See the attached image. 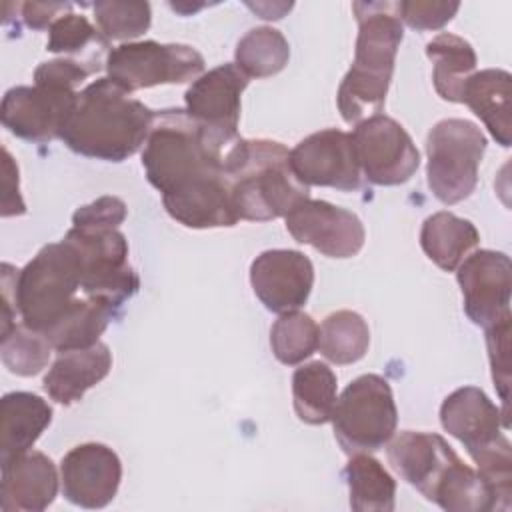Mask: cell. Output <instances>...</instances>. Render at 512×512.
Instances as JSON below:
<instances>
[{
	"mask_svg": "<svg viewBox=\"0 0 512 512\" xmlns=\"http://www.w3.org/2000/svg\"><path fill=\"white\" fill-rule=\"evenodd\" d=\"M226 152L186 110L156 112L142 166L176 222L204 230L228 228L240 220L224 172Z\"/></svg>",
	"mask_w": 512,
	"mask_h": 512,
	"instance_id": "6da1fadb",
	"label": "cell"
},
{
	"mask_svg": "<svg viewBox=\"0 0 512 512\" xmlns=\"http://www.w3.org/2000/svg\"><path fill=\"white\" fill-rule=\"evenodd\" d=\"M154 116L106 76L78 92L58 138L80 156L122 162L146 144Z\"/></svg>",
	"mask_w": 512,
	"mask_h": 512,
	"instance_id": "7a4b0ae2",
	"label": "cell"
},
{
	"mask_svg": "<svg viewBox=\"0 0 512 512\" xmlns=\"http://www.w3.org/2000/svg\"><path fill=\"white\" fill-rule=\"evenodd\" d=\"M386 454L396 474L442 510H498V502L478 470L466 466L440 434L404 430L388 444Z\"/></svg>",
	"mask_w": 512,
	"mask_h": 512,
	"instance_id": "3957f363",
	"label": "cell"
},
{
	"mask_svg": "<svg viewBox=\"0 0 512 512\" xmlns=\"http://www.w3.org/2000/svg\"><path fill=\"white\" fill-rule=\"evenodd\" d=\"M352 10L358 20L354 62L338 88L336 102L344 122L356 126L380 114L384 106L404 28L398 2H354Z\"/></svg>",
	"mask_w": 512,
	"mask_h": 512,
	"instance_id": "277c9868",
	"label": "cell"
},
{
	"mask_svg": "<svg viewBox=\"0 0 512 512\" xmlns=\"http://www.w3.org/2000/svg\"><path fill=\"white\" fill-rule=\"evenodd\" d=\"M224 172L242 220H276L310 198L290 166V150L274 140L238 138L224 156Z\"/></svg>",
	"mask_w": 512,
	"mask_h": 512,
	"instance_id": "5b68a950",
	"label": "cell"
},
{
	"mask_svg": "<svg viewBox=\"0 0 512 512\" xmlns=\"http://www.w3.org/2000/svg\"><path fill=\"white\" fill-rule=\"evenodd\" d=\"M82 290V268L74 248L62 240L46 244L18 270L16 306L22 324L44 334L76 302Z\"/></svg>",
	"mask_w": 512,
	"mask_h": 512,
	"instance_id": "8992f818",
	"label": "cell"
},
{
	"mask_svg": "<svg viewBox=\"0 0 512 512\" xmlns=\"http://www.w3.org/2000/svg\"><path fill=\"white\" fill-rule=\"evenodd\" d=\"M330 420L334 436L348 456L370 454L386 446L398 422L388 380L378 374H362L352 380L336 398Z\"/></svg>",
	"mask_w": 512,
	"mask_h": 512,
	"instance_id": "52a82bcc",
	"label": "cell"
},
{
	"mask_svg": "<svg viewBox=\"0 0 512 512\" xmlns=\"http://www.w3.org/2000/svg\"><path fill=\"white\" fill-rule=\"evenodd\" d=\"M484 132L470 120L446 118L426 138L428 188L444 204H458L478 184V168L486 152Z\"/></svg>",
	"mask_w": 512,
	"mask_h": 512,
	"instance_id": "ba28073f",
	"label": "cell"
},
{
	"mask_svg": "<svg viewBox=\"0 0 512 512\" xmlns=\"http://www.w3.org/2000/svg\"><path fill=\"white\" fill-rule=\"evenodd\" d=\"M64 240L78 254L84 296L120 310L138 292L140 278L128 262V240L118 228L72 226Z\"/></svg>",
	"mask_w": 512,
	"mask_h": 512,
	"instance_id": "9c48e42d",
	"label": "cell"
},
{
	"mask_svg": "<svg viewBox=\"0 0 512 512\" xmlns=\"http://www.w3.org/2000/svg\"><path fill=\"white\" fill-rule=\"evenodd\" d=\"M106 72L114 84L132 94L158 84L194 82L204 72V58L186 44L128 42L106 54Z\"/></svg>",
	"mask_w": 512,
	"mask_h": 512,
	"instance_id": "30bf717a",
	"label": "cell"
},
{
	"mask_svg": "<svg viewBox=\"0 0 512 512\" xmlns=\"http://www.w3.org/2000/svg\"><path fill=\"white\" fill-rule=\"evenodd\" d=\"M360 172L376 186L408 182L420 166V154L400 122L374 114L356 124L350 134Z\"/></svg>",
	"mask_w": 512,
	"mask_h": 512,
	"instance_id": "8fae6325",
	"label": "cell"
},
{
	"mask_svg": "<svg viewBox=\"0 0 512 512\" xmlns=\"http://www.w3.org/2000/svg\"><path fill=\"white\" fill-rule=\"evenodd\" d=\"M246 86L248 76L228 62L198 76L184 94L186 114L224 150L240 138V96Z\"/></svg>",
	"mask_w": 512,
	"mask_h": 512,
	"instance_id": "7c38bea8",
	"label": "cell"
},
{
	"mask_svg": "<svg viewBox=\"0 0 512 512\" xmlns=\"http://www.w3.org/2000/svg\"><path fill=\"white\" fill-rule=\"evenodd\" d=\"M78 92L46 84L14 86L0 106L4 128L14 136L46 144L60 136V130L76 104Z\"/></svg>",
	"mask_w": 512,
	"mask_h": 512,
	"instance_id": "4fadbf2b",
	"label": "cell"
},
{
	"mask_svg": "<svg viewBox=\"0 0 512 512\" xmlns=\"http://www.w3.org/2000/svg\"><path fill=\"white\" fill-rule=\"evenodd\" d=\"M290 166L308 188L328 186L352 192L362 184L352 136L336 128H326L300 140L290 150Z\"/></svg>",
	"mask_w": 512,
	"mask_h": 512,
	"instance_id": "5bb4252c",
	"label": "cell"
},
{
	"mask_svg": "<svg viewBox=\"0 0 512 512\" xmlns=\"http://www.w3.org/2000/svg\"><path fill=\"white\" fill-rule=\"evenodd\" d=\"M466 316L482 328L510 314L512 264L504 252L476 250L456 272Z\"/></svg>",
	"mask_w": 512,
	"mask_h": 512,
	"instance_id": "9a60e30c",
	"label": "cell"
},
{
	"mask_svg": "<svg viewBox=\"0 0 512 512\" xmlns=\"http://www.w3.org/2000/svg\"><path fill=\"white\" fill-rule=\"evenodd\" d=\"M286 230L300 244H308L330 258H352L364 246L360 218L326 200L306 198L286 216Z\"/></svg>",
	"mask_w": 512,
	"mask_h": 512,
	"instance_id": "2e32d148",
	"label": "cell"
},
{
	"mask_svg": "<svg viewBox=\"0 0 512 512\" xmlns=\"http://www.w3.org/2000/svg\"><path fill=\"white\" fill-rule=\"evenodd\" d=\"M250 284L266 310L294 312L306 304L312 292L314 266L298 250H266L250 264Z\"/></svg>",
	"mask_w": 512,
	"mask_h": 512,
	"instance_id": "e0dca14e",
	"label": "cell"
},
{
	"mask_svg": "<svg viewBox=\"0 0 512 512\" xmlns=\"http://www.w3.org/2000/svg\"><path fill=\"white\" fill-rule=\"evenodd\" d=\"M122 480V462L106 444L86 442L74 446L60 462L62 492L80 508L108 506Z\"/></svg>",
	"mask_w": 512,
	"mask_h": 512,
	"instance_id": "ac0fdd59",
	"label": "cell"
},
{
	"mask_svg": "<svg viewBox=\"0 0 512 512\" xmlns=\"http://www.w3.org/2000/svg\"><path fill=\"white\" fill-rule=\"evenodd\" d=\"M442 428L460 440L472 460L494 448L508 424L496 404L476 386H464L444 398L440 406Z\"/></svg>",
	"mask_w": 512,
	"mask_h": 512,
	"instance_id": "d6986e66",
	"label": "cell"
},
{
	"mask_svg": "<svg viewBox=\"0 0 512 512\" xmlns=\"http://www.w3.org/2000/svg\"><path fill=\"white\" fill-rule=\"evenodd\" d=\"M58 492L54 462L42 452H26L2 462L0 508L4 512H40Z\"/></svg>",
	"mask_w": 512,
	"mask_h": 512,
	"instance_id": "ffe728a7",
	"label": "cell"
},
{
	"mask_svg": "<svg viewBox=\"0 0 512 512\" xmlns=\"http://www.w3.org/2000/svg\"><path fill=\"white\" fill-rule=\"evenodd\" d=\"M112 368V352L106 344L58 352L44 376L46 394L64 406L82 400L84 392L102 382Z\"/></svg>",
	"mask_w": 512,
	"mask_h": 512,
	"instance_id": "44dd1931",
	"label": "cell"
},
{
	"mask_svg": "<svg viewBox=\"0 0 512 512\" xmlns=\"http://www.w3.org/2000/svg\"><path fill=\"white\" fill-rule=\"evenodd\" d=\"M52 422V406L32 392H8L0 402V462L26 454Z\"/></svg>",
	"mask_w": 512,
	"mask_h": 512,
	"instance_id": "7402d4cb",
	"label": "cell"
},
{
	"mask_svg": "<svg viewBox=\"0 0 512 512\" xmlns=\"http://www.w3.org/2000/svg\"><path fill=\"white\" fill-rule=\"evenodd\" d=\"M510 96L512 76L500 68L474 72L466 80L460 96V102H464L486 124L494 140L504 148L512 142Z\"/></svg>",
	"mask_w": 512,
	"mask_h": 512,
	"instance_id": "603a6c76",
	"label": "cell"
},
{
	"mask_svg": "<svg viewBox=\"0 0 512 512\" xmlns=\"http://www.w3.org/2000/svg\"><path fill=\"white\" fill-rule=\"evenodd\" d=\"M480 234L470 220L452 212L428 216L420 230V246L426 256L446 272H452L478 246Z\"/></svg>",
	"mask_w": 512,
	"mask_h": 512,
	"instance_id": "cb8c5ba5",
	"label": "cell"
},
{
	"mask_svg": "<svg viewBox=\"0 0 512 512\" xmlns=\"http://www.w3.org/2000/svg\"><path fill=\"white\" fill-rule=\"evenodd\" d=\"M116 308L98 298H76L70 310L44 332L56 352L80 350L94 346L110 320L116 316Z\"/></svg>",
	"mask_w": 512,
	"mask_h": 512,
	"instance_id": "d4e9b609",
	"label": "cell"
},
{
	"mask_svg": "<svg viewBox=\"0 0 512 512\" xmlns=\"http://www.w3.org/2000/svg\"><path fill=\"white\" fill-rule=\"evenodd\" d=\"M426 56L432 60V82L440 98L460 102L466 80L476 70V52L464 38L442 32L426 44Z\"/></svg>",
	"mask_w": 512,
	"mask_h": 512,
	"instance_id": "484cf974",
	"label": "cell"
},
{
	"mask_svg": "<svg viewBox=\"0 0 512 512\" xmlns=\"http://www.w3.org/2000/svg\"><path fill=\"white\" fill-rule=\"evenodd\" d=\"M350 492V508L356 512L394 510L396 480L370 454H352L344 468Z\"/></svg>",
	"mask_w": 512,
	"mask_h": 512,
	"instance_id": "4316f807",
	"label": "cell"
},
{
	"mask_svg": "<svg viewBox=\"0 0 512 512\" xmlns=\"http://www.w3.org/2000/svg\"><path fill=\"white\" fill-rule=\"evenodd\" d=\"M336 374L320 360L302 364L292 376V398L298 418L306 424H324L336 406Z\"/></svg>",
	"mask_w": 512,
	"mask_h": 512,
	"instance_id": "83f0119b",
	"label": "cell"
},
{
	"mask_svg": "<svg viewBox=\"0 0 512 512\" xmlns=\"http://www.w3.org/2000/svg\"><path fill=\"white\" fill-rule=\"evenodd\" d=\"M370 328L366 320L352 310H338L324 318L318 336L322 356L334 364H354L368 352Z\"/></svg>",
	"mask_w": 512,
	"mask_h": 512,
	"instance_id": "f1b7e54d",
	"label": "cell"
},
{
	"mask_svg": "<svg viewBox=\"0 0 512 512\" xmlns=\"http://www.w3.org/2000/svg\"><path fill=\"white\" fill-rule=\"evenodd\" d=\"M234 56V64L248 78H268L288 64L290 44L280 30L272 26H256L238 40Z\"/></svg>",
	"mask_w": 512,
	"mask_h": 512,
	"instance_id": "f546056e",
	"label": "cell"
},
{
	"mask_svg": "<svg viewBox=\"0 0 512 512\" xmlns=\"http://www.w3.org/2000/svg\"><path fill=\"white\" fill-rule=\"evenodd\" d=\"M108 48V38L96 30L82 14H64L48 28L46 50L66 56H82L94 70H102V56Z\"/></svg>",
	"mask_w": 512,
	"mask_h": 512,
	"instance_id": "4dcf8cb0",
	"label": "cell"
},
{
	"mask_svg": "<svg viewBox=\"0 0 512 512\" xmlns=\"http://www.w3.org/2000/svg\"><path fill=\"white\" fill-rule=\"evenodd\" d=\"M320 328L312 316L304 312H286L270 328V346L276 356L286 366H296L310 358L318 348Z\"/></svg>",
	"mask_w": 512,
	"mask_h": 512,
	"instance_id": "1f68e13d",
	"label": "cell"
},
{
	"mask_svg": "<svg viewBox=\"0 0 512 512\" xmlns=\"http://www.w3.org/2000/svg\"><path fill=\"white\" fill-rule=\"evenodd\" d=\"M2 362L16 376H36L50 360L52 344L48 338L26 324H16L10 332L0 336Z\"/></svg>",
	"mask_w": 512,
	"mask_h": 512,
	"instance_id": "d6a6232c",
	"label": "cell"
},
{
	"mask_svg": "<svg viewBox=\"0 0 512 512\" xmlns=\"http://www.w3.org/2000/svg\"><path fill=\"white\" fill-rule=\"evenodd\" d=\"M94 16L100 32L108 40H132L142 36L152 22L148 2L100 0L94 6Z\"/></svg>",
	"mask_w": 512,
	"mask_h": 512,
	"instance_id": "836d02e7",
	"label": "cell"
},
{
	"mask_svg": "<svg viewBox=\"0 0 512 512\" xmlns=\"http://www.w3.org/2000/svg\"><path fill=\"white\" fill-rule=\"evenodd\" d=\"M510 330L512 314H506L498 322L486 328L488 360L492 368V380L502 400V418L508 424V398H510Z\"/></svg>",
	"mask_w": 512,
	"mask_h": 512,
	"instance_id": "e575fe53",
	"label": "cell"
},
{
	"mask_svg": "<svg viewBox=\"0 0 512 512\" xmlns=\"http://www.w3.org/2000/svg\"><path fill=\"white\" fill-rule=\"evenodd\" d=\"M460 4L458 2H424V0H404L398 2L400 20L414 30H440L448 24Z\"/></svg>",
	"mask_w": 512,
	"mask_h": 512,
	"instance_id": "d590c367",
	"label": "cell"
},
{
	"mask_svg": "<svg viewBox=\"0 0 512 512\" xmlns=\"http://www.w3.org/2000/svg\"><path fill=\"white\" fill-rule=\"evenodd\" d=\"M88 74H94V70L80 60L74 58H56L50 62H42L34 70V84H46L56 86L64 90H76L78 84H82Z\"/></svg>",
	"mask_w": 512,
	"mask_h": 512,
	"instance_id": "8d00e7d4",
	"label": "cell"
},
{
	"mask_svg": "<svg viewBox=\"0 0 512 512\" xmlns=\"http://www.w3.org/2000/svg\"><path fill=\"white\" fill-rule=\"evenodd\" d=\"M126 218V204L116 196H100L72 214V226L118 228Z\"/></svg>",
	"mask_w": 512,
	"mask_h": 512,
	"instance_id": "74e56055",
	"label": "cell"
},
{
	"mask_svg": "<svg viewBox=\"0 0 512 512\" xmlns=\"http://www.w3.org/2000/svg\"><path fill=\"white\" fill-rule=\"evenodd\" d=\"M2 170H4V196H2V216H20L26 212V204L20 196V178H18V166L12 160L10 152L2 150Z\"/></svg>",
	"mask_w": 512,
	"mask_h": 512,
	"instance_id": "f35d334b",
	"label": "cell"
},
{
	"mask_svg": "<svg viewBox=\"0 0 512 512\" xmlns=\"http://www.w3.org/2000/svg\"><path fill=\"white\" fill-rule=\"evenodd\" d=\"M22 8V20L32 30L50 28L60 16L68 14L72 4L68 2H24Z\"/></svg>",
	"mask_w": 512,
	"mask_h": 512,
	"instance_id": "ab89813d",
	"label": "cell"
},
{
	"mask_svg": "<svg viewBox=\"0 0 512 512\" xmlns=\"http://www.w3.org/2000/svg\"><path fill=\"white\" fill-rule=\"evenodd\" d=\"M16 278L18 270L10 264H2V322H0V336L10 332L16 322L18 306H16Z\"/></svg>",
	"mask_w": 512,
	"mask_h": 512,
	"instance_id": "60d3db41",
	"label": "cell"
},
{
	"mask_svg": "<svg viewBox=\"0 0 512 512\" xmlns=\"http://www.w3.org/2000/svg\"><path fill=\"white\" fill-rule=\"evenodd\" d=\"M252 10H256L260 14V18L266 20H278L284 16V12H288L292 8V2L288 4H248Z\"/></svg>",
	"mask_w": 512,
	"mask_h": 512,
	"instance_id": "b9f144b4",
	"label": "cell"
}]
</instances>
